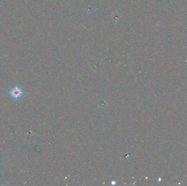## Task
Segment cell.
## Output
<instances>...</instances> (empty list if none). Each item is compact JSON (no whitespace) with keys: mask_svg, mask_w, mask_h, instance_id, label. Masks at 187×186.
<instances>
[{"mask_svg":"<svg viewBox=\"0 0 187 186\" xmlns=\"http://www.w3.org/2000/svg\"><path fill=\"white\" fill-rule=\"evenodd\" d=\"M23 92L22 90H21L19 87L17 86L14 87L13 89L11 90L10 92V96L15 99H18L19 98H20L23 94Z\"/></svg>","mask_w":187,"mask_h":186,"instance_id":"1","label":"cell"}]
</instances>
